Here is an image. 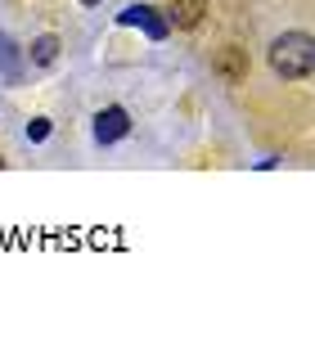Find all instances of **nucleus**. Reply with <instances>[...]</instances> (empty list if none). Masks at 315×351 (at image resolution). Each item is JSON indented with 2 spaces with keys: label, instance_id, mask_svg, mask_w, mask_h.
<instances>
[{
  "label": "nucleus",
  "instance_id": "1",
  "mask_svg": "<svg viewBox=\"0 0 315 351\" xmlns=\"http://www.w3.org/2000/svg\"><path fill=\"white\" fill-rule=\"evenodd\" d=\"M270 68L284 77V82H302V77H311L315 41L306 36V32H284V36L270 45Z\"/></svg>",
  "mask_w": 315,
  "mask_h": 351
},
{
  "label": "nucleus",
  "instance_id": "2",
  "mask_svg": "<svg viewBox=\"0 0 315 351\" xmlns=\"http://www.w3.org/2000/svg\"><path fill=\"white\" fill-rule=\"evenodd\" d=\"M122 23H126V27H140L149 41H163L167 32H172V27H167V19L153 10V5H126V10H122Z\"/></svg>",
  "mask_w": 315,
  "mask_h": 351
},
{
  "label": "nucleus",
  "instance_id": "3",
  "mask_svg": "<svg viewBox=\"0 0 315 351\" xmlns=\"http://www.w3.org/2000/svg\"><path fill=\"white\" fill-rule=\"evenodd\" d=\"M126 131H131V113H126V108H104V113L95 117V140H100V145L122 140Z\"/></svg>",
  "mask_w": 315,
  "mask_h": 351
},
{
  "label": "nucleus",
  "instance_id": "4",
  "mask_svg": "<svg viewBox=\"0 0 315 351\" xmlns=\"http://www.w3.org/2000/svg\"><path fill=\"white\" fill-rule=\"evenodd\" d=\"M212 73L221 77V82H230V86H234V82H244V77H248V54L239 50V45H225V50L216 54Z\"/></svg>",
  "mask_w": 315,
  "mask_h": 351
},
{
  "label": "nucleus",
  "instance_id": "5",
  "mask_svg": "<svg viewBox=\"0 0 315 351\" xmlns=\"http://www.w3.org/2000/svg\"><path fill=\"white\" fill-rule=\"evenodd\" d=\"M203 14H207V0H172L167 5V27H198L203 23Z\"/></svg>",
  "mask_w": 315,
  "mask_h": 351
},
{
  "label": "nucleus",
  "instance_id": "6",
  "mask_svg": "<svg viewBox=\"0 0 315 351\" xmlns=\"http://www.w3.org/2000/svg\"><path fill=\"white\" fill-rule=\"evenodd\" d=\"M0 73H5V82H19L23 77V63H19V50H14V41L10 36H0Z\"/></svg>",
  "mask_w": 315,
  "mask_h": 351
},
{
  "label": "nucleus",
  "instance_id": "7",
  "mask_svg": "<svg viewBox=\"0 0 315 351\" xmlns=\"http://www.w3.org/2000/svg\"><path fill=\"white\" fill-rule=\"evenodd\" d=\"M27 59L36 63V68H50V63L59 59V41H54V36H41V41H32Z\"/></svg>",
  "mask_w": 315,
  "mask_h": 351
},
{
  "label": "nucleus",
  "instance_id": "8",
  "mask_svg": "<svg viewBox=\"0 0 315 351\" xmlns=\"http://www.w3.org/2000/svg\"><path fill=\"white\" fill-rule=\"evenodd\" d=\"M45 135H50V122H45V117H32V122H27V140H32V145H41Z\"/></svg>",
  "mask_w": 315,
  "mask_h": 351
},
{
  "label": "nucleus",
  "instance_id": "9",
  "mask_svg": "<svg viewBox=\"0 0 315 351\" xmlns=\"http://www.w3.org/2000/svg\"><path fill=\"white\" fill-rule=\"evenodd\" d=\"M0 167H5V158H0Z\"/></svg>",
  "mask_w": 315,
  "mask_h": 351
},
{
  "label": "nucleus",
  "instance_id": "10",
  "mask_svg": "<svg viewBox=\"0 0 315 351\" xmlns=\"http://www.w3.org/2000/svg\"><path fill=\"white\" fill-rule=\"evenodd\" d=\"M86 5H95V0H86Z\"/></svg>",
  "mask_w": 315,
  "mask_h": 351
}]
</instances>
